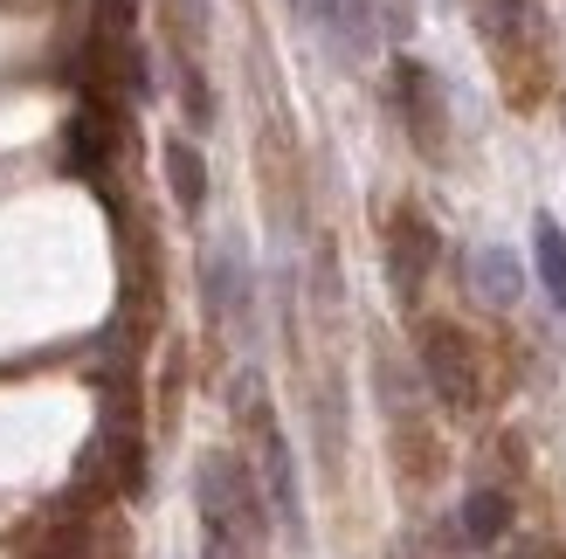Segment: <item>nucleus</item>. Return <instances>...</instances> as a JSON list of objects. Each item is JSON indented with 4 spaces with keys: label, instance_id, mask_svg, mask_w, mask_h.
Returning <instances> with one entry per match:
<instances>
[{
    "label": "nucleus",
    "instance_id": "nucleus-10",
    "mask_svg": "<svg viewBox=\"0 0 566 559\" xmlns=\"http://www.w3.org/2000/svg\"><path fill=\"white\" fill-rule=\"evenodd\" d=\"M532 270H539V284H546V297L566 312V229L553 214H539L532 221Z\"/></svg>",
    "mask_w": 566,
    "mask_h": 559
},
{
    "label": "nucleus",
    "instance_id": "nucleus-8",
    "mask_svg": "<svg viewBox=\"0 0 566 559\" xmlns=\"http://www.w3.org/2000/svg\"><path fill=\"white\" fill-rule=\"evenodd\" d=\"M166 187H174V201L187 214L208 208V159H201L193 138H166Z\"/></svg>",
    "mask_w": 566,
    "mask_h": 559
},
{
    "label": "nucleus",
    "instance_id": "nucleus-15",
    "mask_svg": "<svg viewBox=\"0 0 566 559\" xmlns=\"http://www.w3.org/2000/svg\"><path fill=\"white\" fill-rule=\"evenodd\" d=\"M97 8H104V14H118V8H125V0H97Z\"/></svg>",
    "mask_w": 566,
    "mask_h": 559
},
{
    "label": "nucleus",
    "instance_id": "nucleus-4",
    "mask_svg": "<svg viewBox=\"0 0 566 559\" xmlns=\"http://www.w3.org/2000/svg\"><path fill=\"white\" fill-rule=\"evenodd\" d=\"M394 104H401L415 146H421V152H442L449 110H442V83H436L429 63H415V55H401V63H394Z\"/></svg>",
    "mask_w": 566,
    "mask_h": 559
},
{
    "label": "nucleus",
    "instance_id": "nucleus-2",
    "mask_svg": "<svg viewBox=\"0 0 566 559\" xmlns=\"http://www.w3.org/2000/svg\"><path fill=\"white\" fill-rule=\"evenodd\" d=\"M291 8L338 63H366V55L380 49V8L374 0H291Z\"/></svg>",
    "mask_w": 566,
    "mask_h": 559
},
{
    "label": "nucleus",
    "instance_id": "nucleus-9",
    "mask_svg": "<svg viewBox=\"0 0 566 559\" xmlns=\"http://www.w3.org/2000/svg\"><path fill=\"white\" fill-rule=\"evenodd\" d=\"M476 28H484L491 49H518V42H532V28H539V8H532V0H476Z\"/></svg>",
    "mask_w": 566,
    "mask_h": 559
},
{
    "label": "nucleus",
    "instance_id": "nucleus-3",
    "mask_svg": "<svg viewBox=\"0 0 566 559\" xmlns=\"http://www.w3.org/2000/svg\"><path fill=\"white\" fill-rule=\"evenodd\" d=\"M256 491L270 518L283 525L291 539H304V497H297V463H291V442H283V429L270 422V414L256 408Z\"/></svg>",
    "mask_w": 566,
    "mask_h": 559
},
{
    "label": "nucleus",
    "instance_id": "nucleus-7",
    "mask_svg": "<svg viewBox=\"0 0 566 559\" xmlns=\"http://www.w3.org/2000/svg\"><path fill=\"white\" fill-rule=\"evenodd\" d=\"M201 284H208V312H214V318H235L242 304H249V270H242V256H235V242L208 249Z\"/></svg>",
    "mask_w": 566,
    "mask_h": 559
},
{
    "label": "nucleus",
    "instance_id": "nucleus-1",
    "mask_svg": "<svg viewBox=\"0 0 566 559\" xmlns=\"http://www.w3.org/2000/svg\"><path fill=\"white\" fill-rule=\"evenodd\" d=\"M421 373H429V387H436V401L442 408H457V414H470L476 401H484V367H476V346L463 339L457 325H421Z\"/></svg>",
    "mask_w": 566,
    "mask_h": 559
},
{
    "label": "nucleus",
    "instance_id": "nucleus-14",
    "mask_svg": "<svg viewBox=\"0 0 566 559\" xmlns=\"http://www.w3.org/2000/svg\"><path fill=\"white\" fill-rule=\"evenodd\" d=\"M374 8H380L387 35H408V28H415V0H374Z\"/></svg>",
    "mask_w": 566,
    "mask_h": 559
},
{
    "label": "nucleus",
    "instance_id": "nucleus-13",
    "mask_svg": "<svg viewBox=\"0 0 566 559\" xmlns=\"http://www.w3.org/2000/svg\"><path fill=\"white\" fill-rule=\"evenodd\" d=\"M180 104H187L193 125H214V91H208V76L193 63H180Z\"/></svg>",
    "mask_w": 566,
    "mask_h": 559
},
{
    "label": "nucleus",
    "instance_id": "nucleus-6",
    "mask_svg": "<svg viewBox=\"0 0 566 559\" xmlns=\"http://www.w3.org/2000/svg\"><path fill=\"white\" fill-rule=\"evenodd\" d=\"M470 291L484 297V304H518L525 297V270H518V256L512 249H497V242H484V249H470Z\"/></svg>",
    "mask_w": 566,
    "mask_h": 559
},
{
    "label": "nucleus",
    "instance_id": "nucleus-11",
    "mask_svg": "<svg viewBox=\"0 0 566 559\" xmlns=\"http://www.w3.org/2000/svg\"><path fill=\"white\" fill-rule=\"evenodd\" d=\"M504 532H512V497H504V491H470L463 497V539L470 546H491Z\"/></svg>",
    "mask_w": 566,
    "mask_h": 559
},
{
    "label": "nucleus",
    "instance_id": "nucleus-5",
    "mask_svg": "<svg viewBox=\"0 0 566 559\" xmlns=\"http://www.w3.org/2000/svg\"><path fill=\"white\" fill-rule=\"evenodd\" d=\"M429 263H436V229H429V214L394 208V221H387V276H394V291H401L408 304L421 297V276H429Z\"/></svg>",
    "mask_w": 566,
    "mask_h": 559
},
{
    "label": "nucleus",
    "instance_id": "nucleus-12",
    "mask_svg": "<svg viewBox=\"0 0 566 559\" xmlns=\"http://www.w3.org/2000/svg\"><path fill=\"white\" fill-rule=\"evenodd\" d=\"M159 14H166V28H174V42L193 55V49H201V35H208L214 0H159Z\"/></svg>",
    "mask_w": 566,
    "mask_h": 559
}]
</instances>
